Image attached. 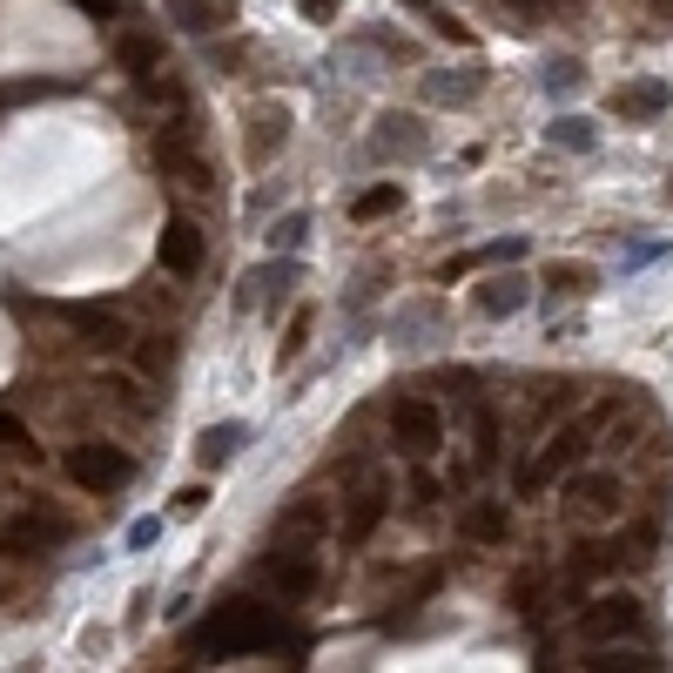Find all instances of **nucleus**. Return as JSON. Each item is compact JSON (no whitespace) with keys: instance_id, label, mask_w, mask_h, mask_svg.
Wrapping results in <instances>:
<instances>
[{"instance_id":"nucleus-1","label":"nucleus","mask_w":673,"mask_h":673,"mask_svg":"<svg viewBox=\"0 0 673 673\" xmlns=\"http://www.w3.org/2000/svg\"><path fill=\"white\" fill-rule=\"evenodd\" d=\"M276 640H283V626H276L270 606H256V599H223V606L209 613V626L196 633V653H263V646H276Z\"/></svg>"},{"instance_id":"nucleus-2","label":"nucleus","mask_w":673,"mask_h":673,"mask_svg":"<svg viewBox=\"0 0 673 673\" xmlns=\"http://www.w3.org/2000/svg\"><path fill=\"white\" fill-rule=\"evenodd\" d=\"M155 168H162L168 183H183L189 196H209V189H216V162L196 148V128H189V121H168V128L155 135Z\"/></svg>"},{"instance_id":"nucleus-3","label":"nucleus","mask_w":673,"mask_h":673,"mask_svg":"<svg viewBox=\"0 0 673 673\" xmlns=\"http://www.w3.org/2000/svg\"><path fill=\"white\" fill-rule=\"evenodd\" d=\"M626 513V485L613 471H566V519L573 526H613Z\"/></svg>"},{"instance_id":"nucleus-4","label":"nucleus","mask_w":673,"mask_h":673,"mask_svg":"<svg viewBox=\"0 0 673 673\" xmlns=\"http://www.w3.org/2000/svg\"><path fill=\"white\" fill-rule=\"evenodd\" d=\"M640 633H646V606H640V599H626V593H606V599L579 606V640H593V646L640 640Z\"/></svg>"},{"instance_id":"nucleus-5","label":"nucleus","mask_w":673,"mask_h":673,"mask_svg":"<svg viewBox=\"0 0 673 673\" xmlns=\"http://www.w3.org/2000/svg\"><path fill=\"white\" fill-rule=\"evenodd\" d=\"M438 438H445V418H438L431 398H398V404H391V445H398L404 458H431Z\"/></svg>"},{"instance_id":"nucleus-6","label":"nucleus","mask_w":673,"mask_h":673,"mask_svg":"<svg viewBox=\"0 0 673 673\" xmlns=\"http://www.w3.org/2000/svg\"><path fill=\"white\" fill-rule=\"evenodd\" d=\"M68 478L81 491H121L128 485V458H121V445L88 438V445H68Z\"/></svg>"},{"instance_id":"nucleus-7","label":"nucleus","mask_w":673,"mask_h":673,"mask_svg":"<svg viewBox=\"0 0 673 673\" xmlns=\"http://www.w3.org/2000/svg\"><path fill=\"white\" fill-rule=\"evenodd\" d=\"M579 458H586V425H566V431H559V438L526 465V471H519V498H539V491H546L553 478H566Z\"/></svg>"},{"instance_id":"nucleus-8","label":"nucleus","mask_w":673,"mask_h":673,"mask_svg":"<svg viewBox=\"0 0 673 673\" xmlns=\"http://www.w3.org/2000/svg\"><path fill=\"white\" fill-rule=\"evenodd\" d=\"M61 539H68V519L48 513V505H35V513H14L8 526H0V553H14V559L48 553V546H61Z\"/></svg>"},{"instance_id":"nucleus-9","label":"nucleus","mask_w":673,"mask_h":673,"mask_svg":"<svg viewBox=\"0 0 673 673\" xmlns=\"http://www.w3.org/2000/svg\"><path fill=\"white\" fill-rule=\"evenodd\" d=\"M384 513H391V485L384 478H364L351 491V505H344V546H371V533L384 526Z\"/></svg>"},{"instance_id":"nucleus-10","label":"nucleus","mask_w":673,"mask_h":673,"mask_svg":"<svg viewBox=\"0 0 673 673\" xmlns=\"http://www.w3.org/2000/svg\"><path fill=\"white\" fill-rule=\"evenodd\" d=\"M155 256H162L168 276H196V270H203V230H196L189 216H168L162 236H155Z\"/></svg>"},{"instance_id":"nucleus-11","label":"nucleus","mask_w":673,"mask_h":673,"mask_svg":"<svg viewBox=\"0 0 673 673\" xmlns=\"http://www.w3.org/2000/svg\"><path fill=\"white\" fill-rule=\"evenodd\" d=\"M316 579H323V566H316V553H310V546H283V553L270 559V586H276L283 599L316 593Z\"/></svg>"},{"instance_id":"nucleus-12","label":"nucleus","mask_w":673,"mask_h":673,"mask_svg":"<svg viewBox=\"0 0 673 673\" xmlns=\"http://www.w3.org/2000/svg\"><path fill=\"white\" fill-rule=\"evenodd\" d=\"M61 323L81 330V344H88V351H121V344H128V323L108 316V310H81V303H75V310H61Z\"/></svg>"},{"instance_id":"nucleus-13","label":"nucleus","mask_w":673,"mask_h":673,"mask_svg":"<svg viewBox=\"0 0 673 673\" xmlns=\"http://www.w3.org/2000/svg\"><path fill=\"white\" fill-rule=\"evenodd\" d=\"M465 533H471L478 546H505V539H513V513H505L498 498H471V505H465Z\"/></svg>"},{"instance_id":"nucleus-14","label":"nucleus","mask_w":673,"mask_h":673,"mask_svg":"<svg viewBox=\"0 0 673 673\" xmlns=\"http://www.w3.org/2000/svg\"><path fill=\"white\" fill-rule=\"evenodd\" d=\"M666 81H626L620 95H613V115H626V121H653V115H666Z\"/></svg>"},{"instance_id":"nucleus-15","label":"nucleus","mask_w":673,"mask_h":673,"mask_svg":"<svg viewBox=\"0 0 673 673\" xmlns=\"http://www.w3.org/2000/svg\"><path fill=\"white\" fill-rule=\"evenodd\" d=\"M115 68L135 75V81L162 75V41H155V35H121V41H115Z\"/></svg>"},{"instance_id":"nucleus-16","label":"nucleus","mask_w":673,"mask_h":673,"mask_svg":"<svg viewBox=\"0 0 673 673\" xmlns=\"http://www.w3.org/2000/svg\"><path fill=\"white\" fill-rule=\"evenodd\" d=\"M168 14H176V28H189V35H216L236 8L230 0H168Z\"/></svg>"},{"instance_id":"nucleus-17","label":"nucleus","mask_w":673,"mask_h":673,"mask_svg":"<svg viewBox=\"0 0 673 673\" xmlns=\"http://www.w3.org/2000/svg\"><path fill=\"white\" fill-rule=\"evenodd\" d=\"M478 310L485 316H519L526 310V276H491V283H478Z\"/></svg>"},{"instance_id":"nucleus-18","label":"nucleus","mask_w":673,"mask_h":673,"mask_svg":"<svg viewBox=\"0 0 673 673\" xmlns=\"http://www.w3.org/2000/svg\"><path fill=\"white\" fill-rule=\"evenodd\" d=\"M243 438H250V425H209V431L196 438V458H203L209 471H223V465L243 451Z\"/></svg>"},{"instance_id":"nucleus-19","label":"nucleus","mask_w":673,"mask_h":673,"mask_svg":"<svg viewBox=\"0 0 673 673\" xmlns=\"http://www.w3.org/2000/svg\"><path fill=\"white\" fill-rule=\"evenodd\" d=\"M276 533H283V546H303V539H316V533H323V505H316V498H296L290 513H283V526H276Z\"/></svg>"},{"instance_id":"nucleus-20","label":"nucleus","mask_w":673,"mask_h":673,"mask_svg":"<svg viewBox=\"0 0 673 673\" xmlns=\"http://www.w3.org/2000/svg\"><path fill=\"white\" fill-rule=\"evenodd\" d=\"M478 88H485V75H478V68H465V75H425V95H431V101H451V108H458V101H471Z\"/></svg>"},{"instance_id":"nucleus-21","label":"nucleus","mask_w":673,"mask_h":673,"mask_svg":"<svg viewBox=\"0 0 673 673\" xmlns=\"http://www.w3.org/2000/svg\"><path fill=\"white\" fill-rule=\"evenodd\" d=\"M398 209H404V189H398V183H378V189H364V196L351 203L358 223H384V216H398Z\"/></svg>"},{"instance_id":"nucleus-22","label":"nucleus","mask_w":673,"mask_h":673,"mask_svg":"<svg viewBox=\"0 0 673 673\" xmlns=\"http://www.w3.org/2000/svg\"><path fill=\"white\" fill-rule=\"evenodd\" d=\"M276 135H290V115H283V108H256V128H250V162H270Z\"/></svg>"},{"instance_id":"nucleus-23","label":"nucleus","mask_w":673,"mask_h":673,"mask_svg":"<svg viewBox=\"0 0 673 673\" xmlns=\"http://www.w3.org/2000/svg\"><path fill=\"white\" fill-rule=\"evenodd\" d=\"M471 438H478V445H471V465H478V471L505 458V431H498V418H491V411H478V418H471Z\"/></svg>"},{"instance_id":"nucleus-24","label":"nucleus","mask_w":673,"mask_h":673,"mask_svg":"<svg viewBox=\"0 0 673 673\" xmlns=\"http://www.w3.org/2000/svg\"><path fill=\"white\" fill-rule=\"evenodd\" d=\"M128 351H135V371H148V378H162L168 364H176V344H168V336H128Z\"/></svg>"},{"instance_id":"nucleus-25","label":"nucleus","mask_w":673,"mask_h":673,"mask_svg":"<svg viewBox=\"0 0 673 673\" xmlns=\"http://www.w3.org/2000/svg\"><path fill=\"white\" fill-rule=\"evenodd\" d=\"M378 148H384V155H391V148H398V155H418V148H425V128H411V115H384Z\"/></svg>"},{"instance_id":"nucleus-26","label":"nucleus","mask_w":673,"mask_h":673,"mask_svg":"<svg viewBox=\"0 0 673 673\" xmlns=\"http://www.w3.org/2000/svg\"><path fill=\"white\" fill-rule=\"evenodd\" d=\"M620 559H626L620 546H606V539H586V546H579V559H573V573H579V579H599V573H613Z\"/></svg>"},{"instance_id":"nucleus-27","label":"nucleus","mask_w":673,"mask_h":673,"mask_svg":"<svg viewBox=\"0 0 673 673\" xmlns=\"http://www.w3.org/2000/svg\"><path fill=\"white\" fill-rule=\"evenodd\" d=\"M0 451H14L21 465H41V445H35V431H28L21 418H8V411H0Z\"/></svg>"},{"instance_id":"nucleus-28","label":"nucleus","mask_w":673,"mask_h":673,"mask_svg":"<svg viewBox=\"0 0 673 673\" xmlns=\"http://www.w3.org/2000/svg\"><path fill=\"white\" fill-rule=\"evenodd\" d=\"M404 8H411V14H425V21H431V28H438L445 41H458V48H471V28H465V21H451V14L438 8V0H404Z\"/></svg>"},{"instance_id":"nucleus-29","label":"nucleus","mask_w":673,"mask_h":673,"mask_svg":"<svg viewBox=\"0 0 673 673\" xmlns=\"http://www.w3.org/2000/svg\"><path fill=\"white\" fill-rule=\"evenodd\" d=\"M546 135H553L559 148H573V155H586V148H593V121H586V115H559Z\"/></svg>"},{"instance_id":"nucleus-30","label":"nucleus","mask_w":673,"mask_h":673,"mask_svg":"<svg viewBox=\"0 0 673 673\" xmlns=\"http://www.w3.org/2000/svg\"><path fill=\"white\" fill-rule=\"evenodd\" d=\"M546 283H553V290H566V296H579V290H593V270H586V263H553V270H546Z\"/></svg>"},{"instance_id":"nucleus-31","label":"nucleus","mask_w":673,"mask_h":673,"mask_svg":"<svg viewBox=\"0 0 673 673\" xmlns=\"http://www.w3.org/2000/svg\"><path fill=\"white\" fill-rule=\"evenodd\" d=\"M593 666H599V673H653L660 660H653V653H599Z\"/></svg>"},{"instance_id":"nucleus-32","label":"nucleus","mask_w":673,"mask_h":673,"mask_svg":"<svg viewBox=\"0 0 673 673\" xmlns=\"http://www.w3.org/2000/svg\"><path fill=\"white\" fill-rule=\"evenodd\" d=\"M310 323H316L310 310H296V316H290V336H283V364H290V358H296V351L310 344Z\"/></svg>"},{"instance_id":"nucleus-33","label":"nucleus","mask_w":673,"mask_h":673,"mask_svg":"<svg viewBox=\"0 0 673 673\" xmlns=\"http://www.w3.org/2000/svg\"><path fill=\"white\" fill-rule=\"evenodd\" d=\"M519 256H526L519 236H505V243H485V250H478V263H519Z\"/></svg>"},{"instance_id":"nucleus-34","label":"nucleus","mask_w":673,"mask_h":673,"mask_svg":"<svg viewBox=\"0 0 673 673\" xmlns=\"http://www.w3.org/2000/svg\"><path fill=\"white\" fill-rule=\"evenodd\" d=\"M303 230H310L303 216H283V223L270 230V243H276V250H296V243H303Z\"/></svg>"},{"instance_id":"nucleus-35","label":"nucleus","mask_w":673,"mask_h":673,"mask_svg":"<svg viewBox=\"0 0 673 673\" xmlns=\"http://www.w3.org/2000/svg\"><path fill=\"white\" fill-rule=\"evenodd\" d=\"M203 505H209V491H203V485H189V491H176V519H196V513H203Z\"/></svg>"},{"instance_id":"nucleus-36","label":"nucleus","mask_w":673,"mask_h":673,"mask_svg":"<svg viewBox=\"0 0 673 673\" xmlns=\"http://www.w3.org/2000/svg\"><path fill=\"white\" fill-rule=\"evenodd\" d=\"M533 599H539V573H519V586H513V606H519V613H533Z\"/></svg>"},{"instance_id":"nucleus-37","label":"nucleus","mask_w":673,"mask_h":673,"mask_svg":"<svg viewBox=\"0 0 673 673\" xmlns=\"http://www.w3.org/2000/svg\"><path fill=\"white\" fill-rule=\"evenodd\" d=\"M296 8H303L310 21H336V14H344V0H296Z\"/></svg>"},{"instance_id":"nucleus-38","label":"nucleus","mask_w":673,"mask_h":673,"mask_svg":"<svg viewBox=\"0 0 673 673\" xmlns=\"http://www.w3.org/2000/svg\"><path fill=\"white\" fill-rule=\"evenodd\" d=\"M81 8H88V14H101V21H108V14H128V8H135V0H81Z\"/></svg>"},{"instance_id":"nucleus-39","label":"nucleus","mask_w":673,"mask_h":673,"mask_svg":"<svg viewBox=\"0 0 673 673\" xmlns=\"http://www.w3.org/2000/svg\"><path fill=\"white\" fill-rule=\"evenodd\" d=\"M666 196H673V183H666Z\"/></svg>"}]
</instances>
